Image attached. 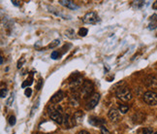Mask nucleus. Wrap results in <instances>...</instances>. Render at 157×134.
<instances>
[{
  "label": "nucleus",
  "instance_id": "nucleus-16",
  "mask_svg": "<svg viewBox=\"0 0 157 134\" xmlns=\"http://www.w3.org/2000/svg\"><path fill=\"white\" fill-rule=\"evenodd\" d=\"M143 133L144 134H153V130H152L151 127H144L143 129Z\"/></svg>",
  "mask_w": 157,
  "mask_h": 134
},
{
  "label": "nucleus",
  "instance_id": "nucleus-26",
  "mask_svg": "<svg viewBox=\"0 0 157 134\" xmlns=\"http://www.w3.org/2000/svg\"><path fill=\"white\" fill-rule=\"evenodd\" d=\"M152 8H153V9H155V10H157V1H155L153 3V5H152Z\"/></svg>",
  "mask_w": 157,
  "mask_h": 134
},
{
  "label": "nucleus",
  "instance_id": "nucleus-2",
  "mask_svg": "<svg viewBox=\"0 0 157 134\" xmlns=\"http://www.w3.org/2000/svg\"><path fill=\"white\" fill-rule=\"evenodd\" d=\"M115 94H117L118 99L124 101V102H127V101H129L132 98L131 91L127 87H121V88H119L117 91V93H115Z\"/></svg>",
  "mask_w": 157,
  "mask_h": 134
},
{
  "label": "nucleus",
  "instance_id": "nucleus-17",
  "mask_svg": "<svg viewBox=\"0 0 157 134\" xmlns=\"http://www.w3.org/2000/svg\"><path fill=\"white\" fill-rule=\"evenodd\" d=\"M88 30L86 29V28H81L80 30H78V34H80V36H85L86 34H87Z\"/></svg>",
  "mask_w": 157,
  "mask_h": 134
},
{
  "label": "nucleus",
  "instance_id": "nucleus-4",
  "mask_svg": "<svg viewBox=\"0 0 157 134\" xmlns=\"http://www.w3.org/2000/svg\"><path fill=\"white\" fill-rule=\"evenodd\" d=\"M81 95L86 98L87 96L90 95V93L93 91V85L90 81H84V84L81 85Z\"/></svg>",
  "mask_w": 157,
  "mask_h": 134
},
{
  "label": "nucleus",
  "instance_id": "nucleus-28",
  "mask_svg": "<svg viewBox=\"0 0 157 134\" xmlns=\"http://www.w3.org/2000/svg\"><path fill=\"white\" fill-rule=\"evenodd\" d=\"M37 134H39V133H37Z\"/></svg>",
  "mask_w": 157,
  "mask_h": 134
},
{
  "label": "nucleus",
  "instance_id": "nucleus-13",
  "mask_svg": "<svg viewBox=\"0 0 157 134\" xmlns=\"http://www.w3.org/2000/svg\"><path fill=\"white\" fill-rule=\"evenodd\" d=\"M32 83H33V77H32V76H30L29 78H27V79L25 80V82H24V83L22 84V88L29 87Z\"/></svg>",
  "mask_w": 157,
  "mask_h": 134
},
{
  "label": "nucleus",
  "instance_id": "nucleus-5",
  "mask_svg": "<svg viewBox=\"0 0 157 134\" xmlns=\"http://www.w3.org/2000/svg\"><path fill=\"white\" fill-rule=\"evenodd\" d=\"M82 22L84 23H88V24H94L98 22V16L96 13L94 12H89V13L85 14L82 18Z\"/></svg>",
  "mask_w": 157,
  "mask_h": 134
},
{
  "label": "nucleus",
  "instance_id": "nucleus-6",
  "mask_svg": "<svg viewBox=\"0 0 157 134\" xmlns=\"http://www.w3.org/2000/svg\"><path fill=\"white\" fill-rule=\"evenodd\" d=\"M99 98H100V94H99V93H94V94H92L87 102V109H92L96 106L98 104Z\"/></svg>",
  "mask_w": 157,
  "mask_h": 134
},
{
  "label": "nucleus",
  "instance_id": "nucleus-18",
  "mask_svg": "<svg viewBox=\"0 0 157 134\" xmlns=\"http://www.w3.org/2000/svg\"><path fill=\"white\" fill-rule=\"evenodd\" d=\"M72 34H75V31H74L73 29H68L67 31H66V35H67L69 38H74V37H75V36L72 35Z\"/></svg>",
  "mask_w": 157,
  "mask_h": 134
},
{
  "label": "nucleus",
  "instance_id": "nucleus-15",
  "mask_svg": "<svg viewBox=\"0 0 157 134\" xmlns=\"http://www.w3.org/2000/svg\"><path fill=\"white\" fill-rule=\"evenodd\" d=\"M157 27V19H151V22L150 23V29H154Z\"/></svg>",
  "mask_w": 157,
  "mask_h": 134
},
{
  "label": "nucleus",
  "instance_id": "nucleus-14",
  "mask_svg": "<svg viewBox=\"0 0 157 134\" xmlns=\"http://www.w3.org/2000/svg\"><path fill=\"white\" fill-rule=\"evenodd\" d=\"M128 110H129V107H128L127 105H125V104H121V105H119V111H120L122 114L127 113Z\"/></svg>",
  "mask_w": 157,
  "mask_h": 134
},
{
  "label": "nucleus",
  "instance_id": "nucleus-10",
  "mask_svg": "<svg viewBox=\"0 0 157 134\" xmlns=\"http://www.w3.org/2000/svg\"><path fill=\"white\" fill-rule=\"evenodd\" d=\"M84 84L82 83V77L81 76H78L77 78H75L73 81L70 82V87L71 88H78L81 86V85Z\"/></svg>",
  "mask_w": 157,
  "mask_h": 134
},
{
  "label": "nucleus",
  "instance_id": "nucleus-22",
  "mask_svg": "<svg viewBox=\"0 0 157 134\" xmlns=\"http://www.w3.org/2000/svg\"><path fill=\"white\" fill-rule=\"evenodd\" d=\"M59 58V54L57 52H53L52 54V59H56V58Z\"/></svg>",
  "mask_w": 157,
  "mask_h": 134
},
{
  "label": "nucleus",
  "instance_id": "nucleus-12",
  "mask_svg": "<svg viewBox=\"0 0 157 134\" xmlns=\"http://www.w3.org/2000/svg\"><path fill=\"white\" fill-rule=\"evenodd\" d=\"M59 3L61 5H63L65 7H68V8H71V9H76L77 6L75 5V3H73L72 1H65V0H60Z\"/></svg>",
  "mask_w": 157,
  "mask_h": 134
},
{
  "label": "nucleus",
  "instance_id": "nucleus-23",
  "mask_svg": "<svg viewBox=\"0 0 157 134\" xmlns=\"http://www.w3.org/2000/svg\"><path fill=\"white\" fill-rule=\"evenodd\" d=\"M24 93H25V95L29 97L31 95V93H32V91H31V88H26L25 89V91H24Z\"/></svg>",
  "mask_w": 157,
  "mask_h": 134
},
{
  "label": "nucleus",
  "instance_id": "nucleus-24",
  "mask_svg": "<svg viewBox=\"0 0 157 134\" xmlns=\"http://www.w3.org/2000/svg\"><path fill=\"white\" fill-rule=\"evenodd\" d=\"M6 93H7V89L6 88H1V97H5V95H6Z\"/></svg>",
  "mask_w": 157,
  "mask_h": 134
},
{
  "label": "nucleus",
  "instance_id": "nucleus-19",
  "mask_svg": "<svg viewBox=\"0 0 157 134\" xmlns=\"http://www.w3.org/2000/svg\"><path fill=\"white\" fill-rule=\"evenodd\" d=\"M100 129H101V134H111L110 133V131L108 130V129H107L104 125H101L100 127Z\"/></svg>",
  "mask_w": 157,
  "mask_h": 134
},
{
  "label": "nucleus",
  "instance_id": "nucleus-25",
  "mask_svg": "<svg viewBox=\"0 0 157 134\" xmlns=\"http://www.w3.org/2000/svg\"><path fill=\"white\" fill-rule=\"evenodd\" d=\"M78 134H90V133L87 132V131H85V130H81V131L78 132Z\"/></svg>",
  "mask_w": 157,
  "mask_h": 134
},
{
  "label": "nucleus",
  "instance_id": "nucleus-27",
  "mask_svg": "<svg viewBox=\"0 0 157 134\" xmlns=\"http://www.w3.org/2000/svg\"><path fill=\"white\" fill-rule=\"evenodd\" d=\"M154 134H157V132H155V133H154Z\"/></svg>",
  "mask_w": 157,
  "mask_h": 134
},
{
  "label": "nucleus",
  "instance_id": "nucleus-21",
  "mask_svg": "<svg viewBox=\"0 0 157 134\" xmlns=\"http://www.w3.org/2000/svg\"><path fill=\"white\" fill-rule=\"evenodd\" d=\"M9 123H10L11 125H14V124H16V118H15L14 116L10 117V119H9Z\"/></svg>",
  "mask_w": 157,
  "mask_h": 134
},
{
  "label": "nucleus",
  "instance_id": "nucleus-7",
  "mask_svg": "<svg viewBox=\"0 0 157 134\" xmlns=\"http://www.w3.org/2000/svg\"><path fill=\"white\" fill-rule=\"evenodd\" d=\"M146 85L152 89H157V77L156 76H148L146 79Z\"/></svg>",
  "mask_w": 157,
  "mask_h": 134
},
{
  "label": "nucleus",
  "instance_id": "nucleus-8",
  "mask_svg": "<svg viewBox=\"0 0 157 134\" xmlns=\"http://www.w3.org/2000/svg\"><path fill=\"white\" fill-rule=\"evenodd\" d=\"M109 119L114 123H117L119 120V112L117 109H111L109 112Z\"/></svg>",
  "mask_w": 157,
  "mask_h": 134
},
{
  "label": "nucleus",
  "instance_id": "nucleus-20",
  "mask_svg": "<svg viewBox=\"0 0 157 134\" xmlns=\"http://www.w3.org/2000/svg\"><path fill=\"white\" fill-rule=\"evenodd\" d=\"M58 44H59V40H55V41H53L52 43H51V44L49 45V48H55Z\"/></svg>",
  "mask_w": 157,
  "mask_h": 134
},
{
  "label": "nucleus",
  "instance_id": "nucleus-1",
  "mask_svg": "<svg viewBox=\"0 0 157 134\" xmlns=\"http://www.w3.org/2000/svg\"><path fill=\"white\" fill-rule=\"evenodd\" d=\"M49 116L52 118L57 124H62L63 121V116H62V109L58 105H51L48 109Z\"/></svg>",
  "mask_w": 157,
  "mask_h": 134
},
{
  "label": "nucleus",
  "instance_id": "nucleus-11",
  "mask_svg": "<svg viewBox=\"0 0 157 134\" xmlns=\"http://www.w3.org/2000/svg\"><path fill=\"white\" fill-rule=\"evenodd\" d=\"M144 118H146V116H144L143 113H140L139 112V113L135 114V115H134L133 121H134V123H136V124H141L142 121H144Z\"/></svg>",
  "mask_w": 157,
  "mask_h": 134
},
{
  "label": "nucleus",
  "instance_id": "nucleus-3",
  "mask_svg": "<svg viewBox=\"0 0 157 134\" xmlns=\"http://www.w3.org/2000/svg\"><path fill=\"white\" fill-rule=\"evenodd\" d=\"M144 101L150 106H154L157 104V93L154 91H147L144 94Z\"/></svg>",
  "mask_w": 157,
  "mask_h": 134
},
{
  "label": "nucleus",
  "instance_id": "nucleus-9",
  "mask_svg": "<svg viewBox=\"0 0 157 134\" xmlns=\"http://www.w3.org/2000/svg\"><path fill=\"white\" fill-rule=\"evenodd\" d=\"M63 97H64V93L62 92V91H57L55 95H53L52 97V99H51V101L52 103H59L61 100L63 99Z\"/></svg>",
  "mask_w": 157,
  "mask_h": 134
}]
</instances>
